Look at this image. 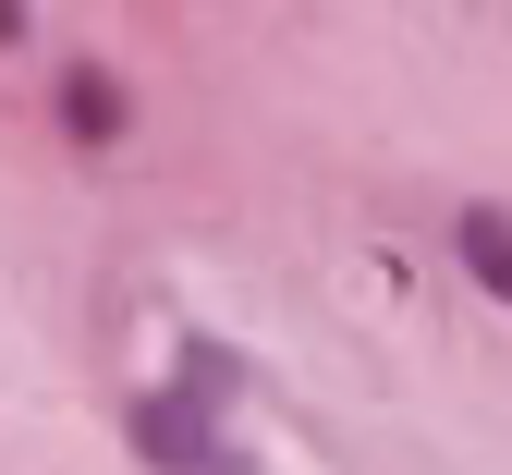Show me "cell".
<instances>
[{"instance_id": "6da1fadb", "label": "cell", "mask_w": 512, "mask_h": 475, "mask_svg": "<svg viewBox=\"0 0 512 475\" xmlns=\"http://www.w3.org/2000/svg\"><path fill=\"white\" fill-rule=\"evenodd\" d=\"M49 134L74 159H122L147 134V98H135V74L122 61H98V49H61L49 61Z\"/></svg>"}, {"instance_id": "7a4b0ae2", "label": "cell", "mask_w": 512, "mask_h": 475, "mask_svg": "<svg viewBox=\"0 0 512 475\" xmlns=\"http://www.w3.org/2000/svg\"><path fill=\"white\" fill-rule=\"evenodd\" d=\"M122 451H135L147 475H256L244 439H232L220 415H196V402H171L159 378H147V390H122Z\"/></svg>"}, {"instance_id": "3957f363", "label": "cell", "mask_w": 512, "mask_h": 475, "mask_svg": "<svg viewBox=\"0 0 512 475\" xmlns=\"http://www.w3.org/2000/svg\"><path fill=\"white\" fill-rule=\"evenodd\" d=\"M452 268L476 305L512 317V195H452Z\"/></svg>"}, {"instance_id": "277c9868", "label": "cell", "mask_w": 512, "mask_h": 475, "mask_svg": "<svg viewBox=\"0 0 512 475\" xmlns=\"http://www.w3.org/2000/svg\"><path fill=\"white\" fill-rule=\"evenodd\" d=\"M159 390H171V402H196V415H220V427H232V402H244V354H232V342H183Z\"/></svg>"}, {"instance_id": "5b68a950", "label": "cell", "mask_w": 512, "mask_h": 475, "mask_svg": "<svg viewBox=\"0 0 512 475\" xmlns=\"http://www.w3.org/2000/svg\"><path fill=\"white\" fill-rule=\"evenodd\" d=\"M0 49H13V61L37 49V0H0Z\"/></svg>"}]
</instances>
